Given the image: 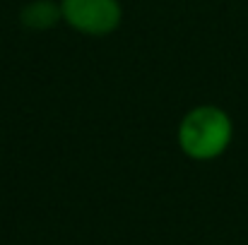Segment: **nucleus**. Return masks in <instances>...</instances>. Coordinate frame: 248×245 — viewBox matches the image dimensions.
I'll return each mask as SVG.
<instances>
[{
	"mask_svg": "<svg viewBox=\"0 0 248 245\" xmlns=\"http://www.w3.org/2000/svg\"><path fill=\"white\" fill-rule=\"evenodd\" d=\"M234 142L232 115L215 103H200L183 113L176 128V144L190 161L207 163L224 157Z\"/></svg>",
	"mask_w": 248,
	"mask_h": 245,
	"instance_id": "obj_1",
	"label": "nucleus"
},
{
	"mask_svg": "<svg viewBox=\"0 0 248 245\" xmlns=\"http://www.w3.org/2000/svg\"><path fill=\"white\" fill-rule=\"evenodd\" d=\"M63 22L58 0H29L19 10V24L29 31H48Z\"/></svg>",
	"mask_w": 248,
	"mask_h": 245,
	"instance_id": "obj_3",
	"label": "nucleus"
},
{
	"mask_svg": "<svg viewBox=\"0 0 248 245\" xmlns=\"http://www.w3.org/2000/svg\"><path fill=\"white\" fill-rule=\"evenodd\" d=\"M63 24L73 31L104 39L118 31L123 24V5L121 0H58Z\"/></svg>",
	"mask_w": 248,
	"mask_h": 245,
	"instance_id": "obj_2",
	"label": "nucleus"
}]
</instances>
